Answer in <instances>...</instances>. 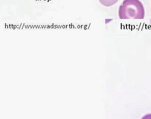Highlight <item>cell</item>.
Segmentation results:
<instances>
[{
    "label": "cell",
    "instance_id": "cell-1",
    "mask_svg": "<svg viewBox=\"0 0 151 119\" xmlns=\"http://www.w3.org/2000/svg\"><path fill=\"white\" fill-rule=\"evenodd\" d=\"M119 16L121 19H143L145 9L139 0H124L119 6Z\"/></svg>",
    "mask_w": 151,
    "mask_h": 119
},
{
    "label": "cell",
    "instance_id": "cell-2",
    "mask_svg": "<svg viewBox=\"0 0 151 119\" xmlns=\"http://www.w3.org/2000/svg\"><path fill=\"white\" fill-rule=\"evenodd\" d=\"M101 5L105 7H111L115 4L119 0H99Z\"/></svg>",
    "mask_w": 151,
    "mask_h": 119
},
{
    "label": "cell",
    "instance_id": "cell-3",
    "mask_svg": "<svg viewBox=\"0 0 151 119\" xmlns=\"http://www.w3.org/2000/svg\"><path fill=\"white\" fill-rule=\"evenodd\" d=\"M44 1H45V0H44Z\"/></svg>",
    "mask_w": 151,
    "mask_h": 119
}]
</instances>
